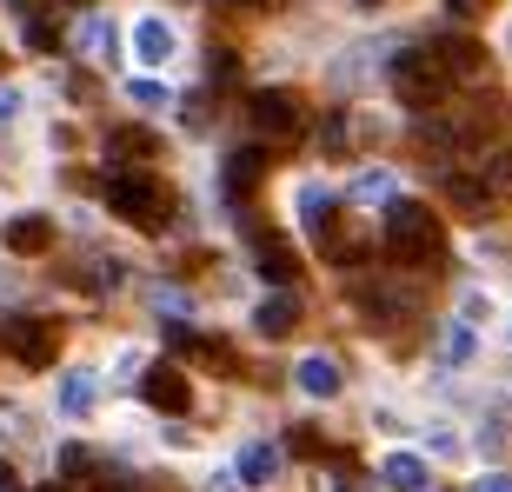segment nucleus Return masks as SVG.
I'll list each match as a JSON object with an SVG mask.
<instances>
[{"mask_svg": "<svg viewBox=\"0 0 512 492\" xmlns=\"http://www.w3.org/2000/svg\"><path fill=\"white\" fill-rule=\"evenodd\" d=\"M100 492H127V486H100Z\"/></svg>", "mask_w": 512, "mask_h": 492, "instance_id": "nucleus-37", "label": "nucleus"}, {"mask_svg": "<svg viewBox=\"0 0 512 492\" xmlns=\"http://www.w3.org/2000/svg\"><path fill=\"white\" fill-rule=\"evenodd\" d=\"M167 346H173V353H193L200 366H220V373H233V366H240L227 340H200V333H193L187 320H173V326H167Z\"/></svg>", "mask_w": 512, "mask_h": 492, "instance_id": "nucleus-9", "label": "nucleus"}, {"mask_svg": "<svg viewBox=\"0 0 512 492\" xmlns=\"http://www.w3.org/2000/svg\"><path fill=\"white\" fill-rule=\"evenodd\" d=\"M14 114H20V94H14V87H0V127H7Z\"/></svg>", "mask_w": 512, "mask_h": 492, "instance_id": "nucleus-31", "label": "nucleus"}, {"mask_svg": "<svg viewBox=\"0 0 512 492\" xmlns=\"http://www.w3.org/2000/svg\"><path fill=\"white\" fill-rule=\"evenodd\" d=\"M207 80H213V87L240 80V54H233V47H213V54H207Z\"/></svg>", "mask_w": 512, "mask_h": 492, "instance_id": "nucleus-24", "label": "nucleus"}, {"mask_svg": "<svg viewBox=\"0 0 512 492\" xmlns=\"http://www.w3.org/2000/svg\"><path fill=\"white\" fill-rule=\"evenodd\" d=\"M60 413H67V419L94 413V373H67V379H60Z\"/></svg>", "mask_w": 512, "mask_h": 492, "instance_id": "nucleus-21", "label": "nucleus"}, {"mask_svg": "<svg viewBox=\"0 0 512 492\" xmlns=\"http://www.w3.org/2000/svg\"><path fill=\"white\" fill-rule=\"evenodd\" d=\"M60 473H67V479L94 473V453H87V446H60Z\"/></svg>", "mask_w": 512, "mask_h": 492, "instance_id": "nucleus-28", "label": "nucleus"}, {"mask_svg": "<svg viewBox=\"0 0 512 492\" xmlns=\"http://www.w3.org/2000/svg\"><path fill=\"white\" fill-rule=\"evenodd\" d=\"M247 114H253V133L260 140H273V147H293L306 133V107L293 87H260V94L247 100Z\"/></svg>", "mask_w": 512, "mask_h": 492, "instance_id": "nucleus-5", "label": "nucleus"}, {"mask_svg": "<svg viewBox=\"0 0 512 492\" xmlns=\"http://www.w3.org/2000/svg\"><path fill=\"white\" fill-rule=\"evenodd\" d=\"M293 453L300 459H326V439L313 433V426H293Z\"/></svg>", "mask_w": 512, "mask_h": 492, "instance_id": "nucleus-29", "label": "nucleus"}, {"mask_svg": "<svg viewBox=\"0 0 512 492\" xmlns=\"http://www.w3.org/2000/svg\"><path fill=\"white\" fill-rule=\"evenodd\" d=\"M67 7H94V0H67Z\"/></svg>", "mask_w": 512, "mask_h": 492, "instance_id": "nucleus-36", "label": "nucleus"}, {"mask_svg": "<svg viewBox=\"0 0 512 492\" xmlns=\"http://www.w3.org/2000/svg\"><path fill=\"white\" fill-rule=\"evenodd\" d=\"M0 353L40 373V366L60 360V326L40 320V313H7V320H0Z\"/></svg>", "mask_w": 512, "mask_h": 492, "instance_id": "nucleus-4", "label": "nucleus"}, {"mask_svg": "<svg viewBox=\"0 0 512 492\" xmlns=\"http://www.w3.org/2000/svg\"><path fill=\"white\" fill-rule=\"evenodd\" d=\"M133 47H140L147 67H160V60L173 54V27H167V20H140V27H133Z\"/></svg>", "mask_w": 512, "mask_h": 492, "instance_id": "nucleus-19", "label": "nucleus"}, {"mask_svg": "<svg viewBox=\"0 0 512 492\" xmlns=\"http://www.w3.org/2000/svg\"><path fill=\"white\" fill-rule=\"evenodd\" d=\"M380 479L393 492H426V486H433V479H426V459H413V453H386L380 459Z\"/></svg>", "mask_w": 512, "mask_h": 492, "instance_id": "nucleus-16", "label": "nucleus"}, {"mask_svg": "<svg viewBox=\"0 0 512 492\" xmlns=\"http://www.w3.org/2000/svg\"><path fill=\"white\" fill-rule=\"evenodd\" d=\"M446 87H453V67L439 60V47H406V54L393 60V94L413 107V114H433L439 100H446Z\"/></svg>", "mask_w": 512, "mask_h": 492, "instance_id": "nucleus-3", "label": "nucleus"}, {"mask_svg": "<svg viewBox=\"0 0 512 492\" xmlns=\"http://www.w3.org/2000/svg\"><path fill=\"white\" fill-rule=\"evenodd\" d=\"M446 7H453V14H466V20H473V14H486L493 0H446Z\"/></svg>", "mask_w": 512, "mask_h": 492, "instance_id": "nucleus-32", "label": "nucleus"}, {"mask_svg": "<svg viewBox=\"0 0 512 492\" xmlns=\"http://www.w3.org/2000/svg\"><path fill=\"white\" fill-rule=\"evenodd\" d=\"M360 7H380V0H360Z\"/></svg>", "mask_w": 512, "mask_h": 492, "instance_id": "nucleus-38", "label": "nucleus"}, {"mask_svg": "<svg viewBox=\"0 0 512 492\" xmlns=\"http://www.w3.org/2000/svg\"><path fill=\"white\" fill-rule=\"evenodd\" d=\"M439 47V60L453 67V80H479L486 74V47H479L473 34H446V40H433Z\"/></svg>", "mask_w": 512, "mask_h": 492, "instance_id": "nucleus-12", "label": "nucleus"}, {"mask_svg": "<svg viewBox=\"0 0 512 492\" xmlns=\"http://www.w3.org/2000/svg\"><path fill=\"white\" fill-rule=\"evenodd\" d=\"M27 47H34V54H54V47H60V27H54V20H27Z\"/></svg>", "mask_w": 512, "mask_h": 492, "instance_id": "nucleus-26", "label": "nucleus"}, {"mask_svg": "<svg viewBox=\"0 0 512 492\" xmlns=\"http://www.w3.org/2000/svg\"><path fill=\"white\" fill-rule=\"evenodd\" d=\"M80 54L107 60V54H114V27H107V20H80Z\"/></svg>", "mask_w": 512, "mask_h": 492, "instance_id": "nucleus-22", "label": "nucleus"}, {"mask_svg": "<svg viewBox=\"0 0 512 492\" xmlns=\"http://www.w3.org/2000/svg\"><path fill=\"white\" fill-rule=\"evenodd\" d=\"M473 492H512V479H506V473H486V479H479Z\"/></svg>", "mask_w": 512, "mask_h": 492, "instance_id": "nucleus-33", "label": "nucleus"}, {"mask_svg": "<svg viewBox=\"0 0 512 492\" xmlns=\"http://www.w3.org/2000/svg\"><path fill=\"white\" fill-rule=\"evenodd\" d=\"M353 200H366V207H373V200H393V173H360V180H353Z\"/></svg>", "mask_w": 512, "mask_h": 492, "instance_id": "nucleus-25", "label": "nucleus"}, {"mask_svg": "<svg viewBox=\"0 0 512 492\" xmlns=\"http://www.w3.org/2000/svg\"><path fill=\"white\" fill-rule=\"evenodd\" d=\"M247 240H253V260H260V273L273 286H286V280H300V253L280 240V233H266V227H247Z\"/></svg>", "mask_w": 512, "mask_h": 492, "instance_id": "nucleus-8", "label": "nucleus"}, {"mask_svg": "<svg viewBox=\"0 0 512 492\" xmlns=\"http://www.w3.org/2000/svg\"><path fill=\"white\" fill-rule=\"evenodd\" d=\"M293 326H300V300H293V293H266L260 306H253V333H266V340H286V333H293Z\"/></svg>", "mask_w": 512, "mask_h": 492, "instance_id": "nucleus-10", "label": "nucleus"}, {"mask_svg": "<svg viewBox=\"0 0 512 492\" xmlns=\"http://www.w3.org/2000/svg\"><path fill=\"white\" fill-rule=\"evenodd\" d=\"M446 200H453L459 213H486L499 193H493V180H486V173H446Z\"/></svg>", "mask_w": 512, "mask_h": 492, "instance_id": "nucleus-14", "label": "nucleus"}, {"mask_svg": "<svg viewBox=\"0 0 512 492\" xmlns=\"http://www.w3.org/2000/svg\"><path fill=\"white\" fill-rule=\"evenodd\" d=\"M107 153H114V160H153V153H160V133L153 127H114L107 133Z\"/></svg>", "mask_w": 512, "mask_h": 492, "instance_id": "nucleus-17", "label": "nucleus"}, {"mask_svg": "<svg viewBox=\"0 0 512 492\" xmlns=\"http://www.w3.org/2000/svg\"><path fill=\"white\" fill-rule=\"evenodd\" d=\"M40 492H60V486H40Z\"/></svg>", "mask_w": 512, "mask_h": 492, "instance_id": "nucleus-39", "label": "nucleus"}, {"mask_svg": "<svg viewBox=\"0 0 512 492\" xmlns=\"http://www.w3.org/2000/svg\"><path fill=\"white\" fill-rule=\"evenodd\" d=\"M473 353V333L466 326H446V360H466Z\"/></svg>", "mask_w": 512, "mask_h": 492, "instance_id": "nucleus-30", "label": "nucleus"}, {"mask_svg": "<svg viewBox=\"0 0 512 492\" xmlns=\"http://www.w3.org/2000/svg\"><path fill=\"white\" fill-rule=\"evenodd\" d=\"M273 473H280V453H273L266 439H253L247 453H240V479H247V486H266Z\"/></svg>", "mask_w": 512, "mask_h": 492, "instance_id": "nucleus-20", "label": "nucleus"}, {"mask_svg": "<svg viewBox=\"0 0 512 492\" xmlns=\"http://www.w3.org/2000/svg\"><path fill=\"white\" fill-rule=\"evenodd\" d=\"M127 100H133V107H167V87H160V80H133Z\"/></svg>", "mask_w": 512, "mask_h": 492, "instance_id": "nucleus-27", "label": "nucleus"}, {"mask_svg": "<svg viewBox=\"0 0 512 492\" xmlns=\"http://www.w3.org/2000/svg\"><path fill=\"white\" fill-rule=\"evenodd\" d=\"M260 180H266V147H240V153H227V167H220V193H227L233 207H247Z\"/></svg>", "mask_w": 512, "mask_h": 492, "instance_id": "nucleus-7", "label": "nucleus"}, {"mask_svg": "<svg viewBox=\"0 0 512 492\" xmlns=\"http://www.w3.org/2000/svg\"><path fill=\"white\" fill-rule=\"evenodd\" d=\"M353 306H360L373 326H393V320L413 313V300H406V293H386V286H353Z\"/></svg>", "mask_w": 512, "mask_h": 492, "instance_id": "nucleus-13", "label": "nucleus"}, {"mask_svg": "<svg viewBox=\"0 0 512 492\" xmlns=\"http://www.w3.org/2000/svg\"><path fill=\"white\" fill-rule=\"evenodd\" d=\"M47 246H54V220H47V213H20V220H7V253L34 260V253H47Z\"/></svg>", "mask_w": 512, "mask_h": 492, "instance_id": "nucleus-11", "label": "nucleus"}, {"mask_svg": "<svg viewBox=\"0 0 512 492\" xmlns=\"http://www.w3.org/2000/svg\"><path fill=\"white\" fill-rule=\"evenodd\" d=\"M107 207L120 213V220H127V227H140V233H167V220H173V193L160 187V180H153V173H114V180H107Z\"/></svg>", "mask_w": 512, "mask_h": 492, "instance_id": "nucleus-2", "label": "nucleus"}, {"mask_svg": "<svg viewBox=\"0 0 512 492\" xmlns=\"http://www.w3.org/2000/svg\"><path fill=\"white\" fill-rule=\"evenodd\" d=\"M140 399H147L153 413H187L193 406V386H187V373H180V366H147V373H140Z\"/></svg>", "mask_w": 512, "mask_h": 492, "instance_id": "nucleus-6", "label": "nucleus"}, {"mask_svg": "<svg viewBox=\"0 0 512 492\" xmlns=\"http://www.w3.org/2000/svg\"><path fill=\"white\" fill-rule=\"evenodd\" d=\"M479 173L493 180V193H512V147H493L486 160H479Z\"/></svg>", "mask_w": 512, "mask_h": 492, "instance_id": "nucleus-23", "label": "nucleus"}, {"mask_svg": "<svg viewBox=\"0 0 512 492\" xmlns=\"http://www.w3.org/2000/svg\"><path fill=\"white\" fill-rule=\"evenodd\" d=\"M293 379H300V393H313V399H333V393H340V366L326 360V353L300 360V373H293Z\"/></svg>", "mask_w": 512, "mask_h": 492, "instance_id": "nucleus-18", "label": "nucleus"}, {"mask_svg": "<svg viewBox=\"0 0 512 492\" xmlns=\"http://www.w3.org/2000/svg\"><path fill=\"white\" fill-rule=\"evenodd\" d=\"M320 253H326V260H333V266H366V253H373V240L333 220V227L320 233Z\"/></svg>", "mask_w": 512, "mask_h": 492, "instance_id": "nucleus-15", "label": "nucleus"}, {"mask_svg": "<svg viewBox=\"0 0 512 492\" xmlns=\"http://www.w3.org/2000/svg\"><path fill=\"white\" fill-rule=\"evenodd\" d=\"M380 253L393 266H406V273L433 266L439 260V220H433V207H419V200H393V207H386V227H380Z\"/></svg>", "mask_w": 512, "mask_h": 492, "instance_id": "nucleus-1", "label": "nucleus"}, {"mask_svg": "<svg viewBox=\"0 0 512 492\" xmlns=\"http://www.w3.org/2000/svg\"><path fill=\"white\" fill-rule=\"evenodd\" d=\"M0 486H14V466H7V459H0Z\"/></svg>", "mask_w": 512, "mask_h": 492, "instance_id": "nucleus-35", "label": "nucleus"}, {"mask_svg": "<svg viewBox=\"0 0 512 492\" xmlns=\"http://www.w3.org/2000/svg\"><path fill=\"white\" fill-rule=\"evenodd\" d=\"M227 7H240V14H266V7H280V0H227Z\"/></svg>", "mask_w": 512, "mask_h": 492, "instance_id": "nucleus-34", "label": "nucleus"}]
</instances>
